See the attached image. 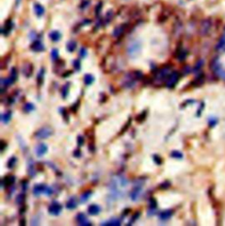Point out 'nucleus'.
Wrapping results in <instances>:
<instances>
[{"label":"nucleus","instance_id":"nucleus-30","mask_svg":"<svg viewBox=\"0 0 225 226\" xmlns=\"http://www.w3.org/2000/svg\"><path fill=\"white\" fill-rule=\"evenodd\" d=\"M43 80H44V69H41L40 73L37 76V84L38 86H41L43 84Z\"/></svg>","mask_w":225,"mask_h":226},{"label":"nucleus","instance_id":"nucleus-20","mask_svg":"<svg viewBox=\"0 0 225 226\" xmlns=\"http://www.w3.org/2000/svg\"><path fill=\"white\" fill-rule=\"evenodd\" d=\"M122 223V221L118 218H112L110 219L109 221L107 222H105V223H102L101 224L102 225H108V226H118V225H121Z\"/></svg>","mask_w":225,"mask_h":226},{"label":"nucleus","instance_id":"nucleus-11","mask_svg":"<svg viewBox=\"0 0 225 226\" xmlns=\"http://www.w3.org/2000/svg\"><path fill=\"white\" fill-rule=\"evenodd\" d=\"M13 21H11V19H8L5 22V26L3 27V28H2V33L4 35L9 34L10 32L11 31V29H13Z\"/></svg>","mask_w":225,"mask_h":226},{"label":"nucleus","instance_id":"nucleus-43","mask_svg":"<svg viewBox=\"0 0 225 226\" xmlns=\"http://www.w3.org/2000/svg\"><path fill=\"white\" fill-rule=\"evenodd\" d=\"M22 186H23V190H24V192H25L27 190V181H23Z\"/></svg>","mask_w":225,"mask_h":226},{"label":"nucleus","instance_id":"nucleus-3","mask_svg":"<svg viewBox=\"0 0 225 226\" xmlns=\"http://www.w3.org/2000/svg\"><path fill=\"white\" fill-rule=\"evenodd\" d=\"M180 79V74L177 71H172L171 72V74L168 76L166 82H165V85L168 88H173L175 86V85L177 84V82L179 81Z\"/></svg>","mask_w":225,"mask_h":226},{"label":"nucleus","instance_id":"nucleus-29","mask_svg":"<svg viewBox=\"0 0 225 226\" xmlns=\"http://www.w3.org/2000/svg\"><path fill=\"white\" fill-rule=\"evenodd\" d=\"M11 80H13V82L14 83L17 78H18V72H17V70L15 67L13 68H11V74H10V77H9Z\"/></svg>","mask_w":225,"mask_h":226},{"label":"nucleus","instance_id":"nucleus-32","mask_svg":"<svg viewBox=\"0 0 225 226\" xmlns=\"http://www.w3.org/2000/svg\"><path fill=\"white\" fill-rule=\"evenodd\" d=\"M16 203L19 204V205H22V204H24L25 203V195H23V194H20L17 196L16 198Z\"/></svg>","mask_w":225,"mask_h":226},{"label":"nucleus","instance_id":"nucleus-18","mask_svg":"<svg viewBox=\"0 0 225 226\" xmlns=\"http://www.w3.org/2000/svg\"><path fill=\"white\" fill-rule=\"evenodd\" d=\"M27 173L31 177H34L35 174H36V172H35V165H34L33 159H30L27 163Z\"/></svg>","mask_w":225,"mask_h":226},{"label":"nucleus","instance_id":"nucleus-5","mask_svg":"<svg viewBox=\"0 0 225 226\" xmlns=\"http://www.w3.org/2000/svg\"><path fill=\"white\" fill-rule=\"evenodd\" d=\"M171 74V67L170 66H164L161 70H159L156 74V79L159 81H163L167 79L168 76Z\"/></svg>","mask_w":225,"mask_h":226},{"label":"nucleus","instance_id":"nucleus-23","mask_svg":"<svg viewBox=\"0 0 225 226\" xmlns=\"http://www.w3.org/2000/svg\"><path fill=\"white\" fill-rule=\"evenodd\" d=\"M69 86H70V83L69 82H67L66 84L63 86V88H62V96H63V99H66L67 96H68Z\"/></svg>","mask_w":225,"mask_h":226},{"label":"nucleus","instance_id":"nucleus-48","mask_svg":"<svg viewBox=\"0 0 225 226\" xmlns=\"http://www.w3.org/2000/svg\"><path fill=\"white\" fill-rule=\"evenodd\" d=\"M20 2H21V0H15V5L18 6L20 4Z\"/></svg>","mask_w":225,"mask_h":226},{"label":"nucleus","instance_id":"nucleus-35","mask_svg":"<svg viewBox=\"0 0 225 226\" xmlns=\"http://www.w3.org/2000/svg\"><path fill=\"white\" fill-rule=\"evenodd\" d=\"M150 208L151 209H155L157 208V201L154 198L150 199Z\"/></svg>","mask_w":225,"mask_h":226},{"label":"nucleus","instance_id":"nucleus-10","mask_svg":"<svg viewBox=\"0 0 225 226\" xmlns=\"http://www.w3.org/2000/svg\"><path fill=\"white\" fill-rule=\"evenodd\" d=\"M15 176L13 175H8V176H5V178H3L2 180V186L3 187H10L13 185L14 182H15Z\"/></svg>","mask_w":225,"mask_h":226},{"label":"nucleus","instance_id":"nucleus-40","mask_svg":"<svg viewBox=\"0 0 225 226\" xmlns=\"http://www.w3.org/2000/svg\"><path fill=\"white\" fill-rule=\"evenodd\" d=\"M77 144L79 146H82L83 144H84V138H83L82 136H80L77 137Z\"/></svg>","mask_w":225,"mask_h":226},{"label":"nucleus","instance_id":"nucleus-39","mask_svg":"<svg viewBox=\"0 0 225 226\" xmlns=\"http://www.w3.org/2000/svg\"><path fill=\"white\" fill-rule=\"evenodd\" d=\"M79 55H80L81 57H85V56H86V55H87V51H86V49H85V47H82V49H80Z\"/></svg>","mask_w":225,"mask_h":226},{"label":"nucleus","instance_id":"nucleus-45","mask_svg":"<svg viewBox=\"0 0 225 226\" xmlns=\"http://www.w3.org/2000/svg\"><path fill=\"white\" fill-rule=\"evenodd\" d=\"M62 112H63V113H62V114H63H63L65 115V119H66V121H68V114H67L66 109H64V108H63V109H62Z\"/></svg>","mask_w":225,"mask_h":226},{"label":"nucleus","instance_id":"nucleus-22","mask_svg":"<svg viewBox=\"0 0 225 226\" xmlns=\"http://www.w3.org/2000/svg\"><path fill=\"white\" fill-rule=\"evenodd\" d=\"M92 195V192L91 191H86L85 192L84 194H82V195L80 196V203H86V201L90 199V197Z\"/></svg>","mask_w":225,"mask_h":226},{"label":"nucleus","instance_id":"nucleus-19","mask_svg":"<svg viewBox=\"0 0 225 226\" xmlns=\"http://www.w3.org/2000/svg\"><path fill=\"white\" fill-rule=\"evenodd\" d=\"M77 206V201L76 197H74V196L69 198V200L67 201V203H66V208L68 209H74Z\"/></svg>","mask_w":225,"mask_h":226},{"label":"nucleus","instance_id":"nucleus-24","mask_svg":"<svg viewBox=\"0 0 225 226\" xmlns=\"http://www.w3.org/2000/svg\"><path fill=\"white\" fill-rule=\"evenodd\" d=\"M11 118V111H7L4 114H2L1 115V120L4 123H8Z\"/></svg>","mask_w":225,"mask_h":226},{"label":"nucleus","instance_id":"nucleus-7","mask_svg":"<svg viewBox=\"0 0 225 226\" xmlns=\"http://www.w3.org/2000/svg\"><path fill=\"white\" fill-rule=\"evenodd\" d=\"M142 192H143V187H142L140 185L136 186V187L133 188L131 193H130V198H131L132 201H136L140 198V195H141Z\"/></svg>","mask_w":225,"mask_h":226},{"label":"nucleus","instance_id":"nucleus-15","mask_svg":"<svg viewBox=\"0 0 225 226\" xmlns=\"http://www.w3.org/2000/svg\"><path fill=\"white\" fill-rule=\"evenodd\" d=\"M100 210H101V208L97 204H92V205L89 206V208H88V213L91 216L98 215V214L100 212Z\"/></svg>","mask_w":225,"mask_h":226},{"label":"nucleus","instance_id":"nucleus-37","mask_svg":"<svg viewBox=\"0 0 225 226\" xmlns=\"http://www.w3.org/2000/svg\"><path fill=\"white\" fill-rule=\"evenodd\" d=\"M153 159H154V161H155L158 164H161L163 163V159L158 155H154L153 156Z\"/></svg>","mask_w":225,"mask_h":226},{"label":"nucleus","instance_id":"nucleus-41","mask_svg":"<svg viewBox=\"0 0 225 226\" xmlns=\"http://www.w3.org/2000/svg\"><path fill=\"white\" fill-rule=\"evenodd\" d=\"M74 157L75 158H80L81 157V151H80V150L79 149H77L75 151H74Z\"/></svg>","mask_w":225,"mask_h":226},{"label":"nucleus","instance_id":"nucleus-46","mask_svg":"<svg viewBox=\"0 0 225 226\" xmlns=\"http://www.w3.org/2000/svg\"><path fill=\"white\" fill-rule=\"evenodd\" d=\"M5 147H7V144H5V141H2V151H4Z\"/></svg>","mask_w":225,"mask_h":226},{"label":"nucleus","instance_id":"nucleus-13","mask_svg":"<svg viewBox=\"0 0 225 226\" xmlns=\"http://www.w3.org/2000/svg\"><path fill=\"white\" fill-rule=\"evenodd\" d=\"M33 65L31 64H27L22 68V73L24 74L27 78H29L33 74Z\"/></svg>","mask_w":225,"mask_h":226},{"label":"nucleus","instance_id":"nucleus-4","mask_svg":"<svg viewBox=\"0 0 225 226\" xmlns=\"http://www.w3.org/2000/svg\"><path fill=\"white\" fill-rule=\"evenodd\" d=\"M62 209H63V206L60 203H58L56 201H54L51 203V204L49 205L48 210H49V213L51 214L53 216H58L59 214L62 212Z\"/></svg>","mask_w":225,"mask_h":226},{"label":"nucleus","instance_id":"nucleus-31","mask_svg":"<svg viewBox=\"0 0 225 226\" xmlns=\"http://www.w3.org/2000/svg\"><path fill=\"white\" fill-rule=\"evenodd\" d=\"M146 115H147V112L146 111H144L143 113H141L140 114H138L136 117V121L137 122H143L145 118H146Z\"/></svg>","mask_w":225,"mask_h":226},{"label":"nucleus","instance_id":"nucleus-6","mask_svg":"<svg viewBox=\"0 0 225 226\" xmlns=\"http://www.w3.org/2000/svg\"><path fill=\"white\" fill-rule=\"evenodd\" d=\"M47 151H48V146H47L44 142H41V144H39L34 149L35 154H36V156L39 158L44 156L47 153Z\"/></svg>","mask_w":225,"mask_h":226},{"label":"nucleus","instance_id":"nucleus-14","mask_svg":"<svg viewBox=\"0 0 225 226\" xmlns=\"http://www.w3.org/2000/svg\"><path fill=\"white\" fill-rule=\"evenodd\" d=\"M31 49H32V50H33L35 52H41V51L44 50L45 47L40 41H35L31 45Z\"/></svg>","mask_w":225,"mask_h":226},{"label":"nucleus","instance_id":"nucleus-36","mask_svg":"<svg viewBox=\"0 0 225 226\" xmlns=\"http://www.w3.org/2000/svg\"><path fill=\"white\" fill-rule=\"evenodd\" d=\"M170 186H171L170 181H164V182H163L162 184H160L159 187H160L161 189H167V188L170 187Z\"/></svg>","mask_w":225,"mask_h":226},{"label":"nucleus","instance_id":"nucleus-38","mask_svg":"<svg viewBox=\"0 0 225 226\" xmlns=\"http://www.w3.org/2000/svg\"><path fill=\"white\" fill-rule=\"evenodd\" d=\"M73 65H74V68L75 70H79L80 68H81V65H80V61L79 60H75L74 63H73Z\"/></svg>","mask_w":225,"mask_h":226},{"label":"nucleus","instance_id":"nucleus-34","mask_svg":"<svg viewBox=\"0 0 225 226\" xmlns=\"http://www.w3.org/2000/svg\"><path fill=\"white\" fill-rule=\"evenodd\" d=\"M51 56H52L53 60H57L58 56H59V52H58V49H52V51H51Z\"/></svg>","mask_w":225,"mask_h":226},{"label":"nucleus","instance_id":"nucleus-44","mask_svg":"<svg viewBox=\"0 0 225 226\" xmlns=\"http://www.w3.org/2000/svg\"><path fill=\"white\" fill-rule=\"evenodd\" d=\"M101 6H102V4L100 3V5H99H99H98V6L96 7V10H95V13H96V14H98L99 11H100V8H101Z\"/></svg>","mask_w":225,"mask_h":226},{"label":"nucleus","instance_id":"nucleus-8","mask_svg":"<svg viewBox=\"0 0 225 226\" xmlns=\"http://www.w3.org/2000/svg\"><path fill=\"white\" fill-rule=\"evenodd\" d=\"M77 222L80 224V225H83V226H90L91 225V223L89 222L88 218L86 217V216L85 214L83 213H79L78 215L77 216Z\"/></svg>","mask_w":225,"mask_h":226},{"label":"nucleus","instance_id":"nucleus-2","mask_svg":"<svg viewBox=\"0 0 225 226\" xmlns=\"http://www.w3.org/2000/svg\"><path fill=\"white\" fill-rule=\"evenodd\" d=\"M128 54L131 57H136L141 51V43L138 41H133L128 46Z\"/></svg>","mask_w":225,"mask_h":226},{"label":"nucleus","instance_id":"nucleus-17","mask_svg":"<svg viewBox=\"0 0 225 226\" xmlns=\"http://www.w3.org/2000/svg\"><path fill=\"white\" fill-rule=\"evenodd\" d=\"M126 29V25H121V26H118L117 27L114 28V32H113V35L114 37L118 38V37H120L121 35L124 33Z\"/></svg>","mask_w":225,"mask_h":226},{"label":"nucleus","instance_id":"nucleus-27","mask_svg":"<svg viewBox=\"0 0 225 226\" xmlns=\"http://www.w3.org/2000/svg\"><path fill=\"white\" fill-rule=\"evenodd\" d=\"M35 108V106L33 103H27L24 105V106H23V111L26 112V113H30L32 111H33Z\"/></svg>","mask_w":225,"mask_h":226},{"label":"nucleus","instance_id":"nucleus-42","mask_svg":"<svg viewBox=\"0 0 225 226\" xmlns=\"http://www.w3.org/2000/svg\"><path fill=\"white\" fill-rule=\"evenodd\" d=\"M139 216H140V213H136L135 216H133V217H132V219H131V221H130V223H133V222H135L138 217H139Z\"/></svg>","mask_w":225,"mask_h":226},{"label":"nucleus","instance_id":"nucleus-12","mask_svg":"<svg viewBox=\"0 0 225 226\" xmlns=\"http://www.w3.org/2000/svg\"><path fill=\"white\" fill-rule=\"evenodd\" d=\"M172 214H173V211L171 210V209L164 210V211L159 213V219L162 220V221H166V220H168L169 218L172 217Z\"/></svg>","mask_w":225,"mask_h":226},{"label":"nucleus","instance_id":"nucleus-33","mask_svg":"<svg viewBox=\"0 0 225 226\" xmlns=\"http://www.w3.org/2000/svg\"><path fill=\"white\" fill-rule=\"evenodd\" d=\"M171 157H172V158H182L183 155H182V153L180 152V151H178V150H173V151H172V153H171Z\"/></svg>","mask_w":225,"mask_h":226},{"label":"nucleus","instance_id":"nucleus-25","mask_svg":"<svg viewBox=\"0 0 225 226\" xmlns=\"http://www.w3.org/2000/svg\"><path fill=\"white\" fill-rule=\"evenodd\" d=\"M66 47H67V50L69 52H73L77 49V42L75 41H68Z\"/></svg>","mask_w":225,"mask_h":226},{"label":"nucleus","instance_id":"nucleus-28","mask_svg":"<svg viewBox=\"0 0 225 226\" xmlns=\"http://www.w3.org/2000/svg\"><path fill=\"white\" fill-rule=\"evenodd\" d=\"M16 162H17V158L16 157L13 156V157L10 158L8 162H7V167L9 169H13L15 166V164H16Z\"/></svg>","mask_w":225,"mask_h":226},{"label":"nucleus","instance_id":"nucleus-26","mask_svg":"<svg viewBox=\"0 0 225 226\" xmlns=\"http://www.w3.org/2000/svg\"><path fill=\"white\" fill-rule=\"evenodd\" d=\"M84 82L86 86H90L94 82V77L91 74H86L84 77Z\"/></svg>","mask_w":225,"mask_h":226},{"label":"nucleus","instance_id":"nucleus-21","mask_svg":"<svg viewBox=\"0 0 225 226\" xmlns=\"http://www.w3.org/2000/svg\"><path fill=\"white\" fill-rule=\"evenodd\" d=\"M49 36L50 38V40L54 42H56L58 41L59 40L61 39V33H59L58 31H52L49 34Z\"/></svg>","mask_w":225,"mask_h":226},{"label":"nucleus","instance_id":"nucleus-47","mask_svg":"<svg viewBox=\"0 0 225 226\" xmlns=\"http://www.w3.org/2000/svg\"><path fill=\"white\" fill-rule=\"evenodd\" d=\"M19 224L20 225H26V221L24 220V218H22L19 222Z\"/></svg>","mask_w":225,"mask_h":226},{"label":"nucleus","instance_id":"nucleus-1","mask_svg":"<svg viewBox=\"0 0 225 226\" xmlns=\"http://www.w3.org/2000/svg\"><path fill=\"white\" fill-rule=\"evenodd\" d=\"M54 133V130L51 127L46 126L43 128H41L38 129L36 132L34 133V136L38 139H46L49 136H51Z\"/></svg>","mask_w":225,"mask_h":226},{"label":"nucleus","instance_id":"nucleus-16","mask_svg":"<svg viewBox=\"0 0 225 226\" xmlns=\"http://www.w3.org/2000/svg\"><path fill=\"white\" fill-rule=\"evenodd\" d=\"M33 11H34V13L36 14L38 17H41L45 13L44 7L42 5H41L40 4H34L33 5Z\"/></svg>","mask_w":225,"mask_h":226},{"label":"nucleus","instance_id":"nucleus-9","mask_svg":"<svg viewBox=\"0 0 225 226\" xmlns=\"http://www.w3.org/2000/svg\"><path fill=\"white\" fill-rule=\"evenodd\" d=\"M47 187H47L46 185H44V184H39V185L34 186L33 190V194L35 196H38L41 194H45Z\"/></svg>","mask_w":225,"mask_h":226}]
</instances>
